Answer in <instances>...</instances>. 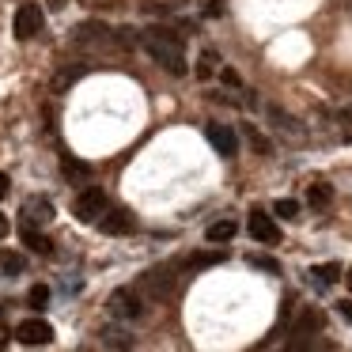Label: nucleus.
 Masks as SVG:
<instances>
[{"label": "nucleus", "mask_w": 352, "mask_h": 352, "mask_svg": "<svg viewBox=\"0 0 352 352\" xmlns=\"http://www.w3.org/2000/svg\"><path fill=\"white\" fill-rule=\"evenodd\" d=\"M344 280H349V288H352V269H349V276H344Z\"/></svg>", "instance_id": "obj_34"}, {"label": "nucleus", "mask_w": 352, "mask_h": 352, "mask_svg": "<svg viewBox=\"0 0 352 352\" xmlns=\"http://www.w3.org/2000/svg\"><path fill=\"white\" fill-rule=\"evenodd\" d=\"M114 34V42L122 50H129V46H137V31H133V27H122V31H110Z\"/></svg>", "instance_id": "obj_25"}, {"label": "nucleus", "mask_w": 352, "mask_h": 352, "mask_svg": "<svg viewBox=\"0 0 352 352\" xmlns=\"http://www.w3.org/2000/svg\"><path fill=\"white\" fill-rule=\"evenodd\" d=\"M54 220V205H50L46 197H27L23 201V223H31V228H42V223Z\"/></svg>", "instance_id": "obj_12"}, {"label": "nucleus", "mask_w": 352, "mask_h": 352, "mask_svg": "<svg viewBox=\"0 0 352 352\" xmlns=\"http://www.w3.org/2000/svg\"><path fill=\"white\" fill-rule=\"evenodd\" d=\"M84 72H87V65H72V69H65V72H61V76H57V80H54V91H57V95H61V91H65V87H69V84H76V80H80V76H84Z\"/></svg>", "instance_id": "obj_19"}, {"label": "nucleus", "mask_w": 352, "mask_h": 352, "mask_svg": "<svg viewBox=\"0 0 352 352\" xmlns=\"http://www.w3.org/2000/svg\"><path fill=\"white\" fill-rule=\"evenodd\" d=\"M273 212L280 216V220H299V201H292V197H280L273 205Z\"/></svg>", "instance_id": "obj_22"}, {"label": "nucleus", "mask_w": 352, "mask_h": 352, "mask_svg": "<svg viewBox=\"0 0 352 352\" xmlns=\"http://www.w3.org/2000/svg\"><path fill=\"white\" fill-rule=\"evenodd\" d=\"M246 140H250V144H254V152H261V155H269V152H273V144H269V140L261 137L258 129H254V125H246Z\"/></svg>", "instance_id": "obj_24"}, {"label": "nucleus", "mask_w": 352, "mask_h": 352, "mask_svg": "<svg viewBox=\"0 0 352 352\" xmlns=\"http://www.w3.org/2000/svg\"><path fill=\"white\" fill-rule=\"evenodd\" d=\"M107 311H110V318H118V322H140L144 318V299L133 288H118L114 296H110Z\"/></svg>", "instance_id": "obj_2"}, {"label": "nucleus", "mask_w": 352, "mask_h": 352, "mask_svg": "<svg viewBox=\"0 0 352 352\" xmlns=\"http://www.w3.org/2000/svg\"><path fill=\"white\" fill-rule=\"evenodd\" d=\"M250 265H258V269H269V273H280V265H276L273 258H250Z\"/></svg>", "instance_id": "obj_28"}, {"label": "nucleus", "mask_w": 352, "mask_h": 352, "mask_svg": "<svg viewBox=\"0 0 352 352\" xmlns=\"http://www.w3.org/2000/svg\"><path fill=\"white\" fill-rule=\"evenodd\" d=\"M16 341L19 344H31V349H42V344L54 341V326H50L46 318H27V322H19Z\"/></svg>", "instance_id": "obj_5"}, {"label": "nucleus", "mask_w": 352, "mask_h": 352, "mask_svg": "<svg viewBox=\"0 0 352 352\" xmlns=\"http://www.w3.org/2000/svg\"><path fill=\"white\" fill-rule=\"evenodd\" d=\"M72 42H76V46H87V50H99L110 42V27L99 23V19H84V23H76V31H72Z\"/></svg>", "instance_id": "obj_6"}, {"label": "nucleus", "mask_w": 352, "mask_h": 352, "mask_svg": "<svg viewBox=\"0 0 352 352\" xmlns=\"http://www.w3.org/2000/svg\"><path fill=\"white\" fill-rule=\"evenodd\" d=\"M175 269H178V265H160V269H152V273H144L140 288H144L152 299H167L170 292H175V284H178V276H170Z\"/></svg>", "instance_id": "obj_4"}, {"label": "nucleus", "mask_w": 352, "mask_h": 352, "mask_svg": "<svg viewBox=\"0 0 352 352\" xmlns=\"http://www.w3.org/2000/svg\"><path fill=\"white\" fill-rule=\"evenodd\" d=\"M311 276H318V284H333L337 276H341V265H337V261H329V265H314Z\"/></svg>", "instance_id": "obj_23"}, {"label": "nucleus", "mask_w": 352, "mask_h": 352, "mask_svg": "<svg viewBox=\"0 0 352 352\" xmlns=\"http://www.w3.org/2000/svg\"><path fill=\"white\" fill-rule=\"evenodd\" d=\"M99 344H102V349H133L137 337H133L129 329H122V326H107L99 333Z\"/></svg>", "instance_id": "obj_13"}, {"label": "nucleus", "mask_w": 352, "mask_h": 352, "mask_svg": "<svg viewBox=\"0 0 352 352\" xmlns=\"http://www.w3.org/2000/svg\"><path fill=\"white\" fill-rule=\"evenodd\" d=\"M0 269H4L8 276H19V273H23V254L4 250V254H0Z\"/></svg>", "instance_id": "obj_20"}, {"label": "nucleus", "mask_w": 352, "mask_h": 352, "mask_svg": "<svg viewBox=\"0 0 352 352\" xmlns=\"http://www.w3.org/2000/svg\"><path fill=\"white\" fill-rule=\"evenodd\" d=\"M235 231H239L235 220H216V223H208L205 239L208 243H228V239H235Z\"/></svg>", "instance_id": "obj_16"}, {"label": "nucleus", "mask_w": 352, "mask_h": 352, "mask_svg": "<svg viewBox=\"0 0 352 352\" xmlns=\"http://www.w3.org/2000/svg\"><path fill=\"white\" fill-rule=\"evenodd\" d=\"M216 72V54H201V61H197V76L201 80H208Z\"/></svg>", "instance_id": "obj_26"}, {"label": "nucleus", "mask_w": 352, "mask_h": 352, "mask_svg": "<svg viewBox=\"0 0 352 352\" xmlns=\"http://www.w3.org/2000/svg\"><path fill=\"white\" fill-rule=\"evenodd\" d=\"M50 8H65V0H50Z\"/></svg>", "instance_id": "obj_33"}, {"label": "nucleus", "mask_w": 352, "mask_h": 352, "mask_svg": "<svg viewBox=\"0 0 352 352\" xmlns=\"http://www.w3.org/2000/svg\"><path fill=\"white\" fill-rule=\"evenodd\" d=\"M269 118L276 122V129H280L284 137H292V140H299V137H303V133H299V122H296V118H288L280 107H269Z\"/></svg>", "instance_id": "obj_15"}, {"label": "nucleus", "mask_w": 352, "mask_h": 352, "mask_svg": "<svg viewBox=\"0 0 352 352\" xmlns=\"http://www.w3.org/2000/svg\"><path fill=\"white\" fill-rule=\"evenodd\" d=\"M220 261H223V250H205L190 258V269H208V265H220Z\"/></svg>", "instance_id": "obj_21"}, {"label": "nucleus", "mask_w": 352, "mask_h": 352, "mask_svg": "<svg viewBox=\"0 0 352 352\" xmlns=\"http://www.w3.org/2000/svg\"><path fill=\"white\" fill-rule=\"evenodd\" d=\"M223 84H228V87H239V72L223 69Z\"/></svg>", "instance_id": "obj_31"}, {"label": "nucleus", "mask_w": 352, "mask_h": 352, "mask_svg": "<svg viewBox=\"0 0 352 352\" xmlns=\"http://www.w3.org/2000/svg\"><path fill=\"white\" fill-rule=\"evenodd\" d=\"M99 231L102 235H133L137 231V220H133L129 208H107L99 216Z\"/></svg>", "instance_id": "obj_7"}, {"label": "nucleus", "mask_w": 352, "mask_h": 352, "mask_svg": "<svg viewBox=\"0 0 352 352\" xmlns=\"http://www.w3.org/2000/svg\"><path fill=\"white\" fill-rule=\"evenodd\" d=\"M61 170H65V178H69V182H84L87 186V178H91V167H87V163H80V160H72V155H65V160H61Z\"/></svg>", "instance_id": "obj_17"}, {"label": "nucleus", "mask_w": 352, "mask_h": 352, "mask_svg": "<svg viewBox=\"0 0 352 352\" xmlns=\"http://www.w3.org/2000/svg\"><path fill=\"white\" fill-rule=\"evenodd\" d=\"M140 46H144V54L152 57L163 72H170V76H186L182 38H178L175 31H167V27H148V31L140 34Z\"/></svg>", "instance_id": "obj_1"}, {"label": "nucleus", "mask_w": 352, "mask_h": 352, "mask_svg": "<svg viewBox=\"0 0 352 352\" xmlns=\"http://www.w3.org/2000/svg\"><path fill=\"white\" fill-rule=\"evenodd\" d=\"M205 137H208V144H212L216 152L223 155V160H231V155L239 152V137L228 129V125H216V122H208V125H205Z\"/></svg>", "instance_id": "obj_10"}, {"label": "nucleus", "mask_w": 352, "mask_h": 352, "mask_svg": "<svg viewBox=\"0 0 352 352\" xmlns=\"http://www.w3.org/2000/svg\"><path fill=\"white\" fill-rule=\"evenodd\" d=\"M322 326H326V318H322L318 307H303V311H299V318H296V326H292V337H296V344H292V349H303L307 337L318 333Z\"/></svg>", "instance_id": "obj_8"}, {"label": "nucleus", "mask_w": 352, "mask_h": 352, "mask_svg": "<svg viewBox=\"0 0 352 352\" xmlns=\"http://www.w3.org/2000/svg\"><path fill=\"white\" fill-rule=\"evenodd\" d=\"M329 201H333V190H329L326 182H314L311 190H307V205L311 208H329Z\"/></svg>", "instance_id": "obj_18"}, {"label": "nucleus", "mask_w": 352, "mask_h": 352, "mask_svg": "<svg viewBox=\"0 0 352 352\" xmlns=\"http://www.w3.org/2000/svg\"><path fill=\"white\" fill-rule=\"evenodd\" d=\"M4 235H8V216L0 212V239H4Z\"/></svg>", "instance_id": "obj_32"}, {"label": "nucleus", "mask_w": 352, "mask_h": 352, "mask_svg": "<svg viewBox=\"0 0 352 352\" xmlns=\"http://www.w3.org/2000/svg\"><path fill=\"white\" fill-rule=\"evenodd\" d=\"M250 235L258 239V243H265V246L280 243V228H276L273 216H265V212H250Z\"/></svg>", "instance_id": "obj_11"}, {"label": "nucleus", "mask_w": 352, "mask_h": 352, "mask_svg": "<svg viewBox=\"0 0 352 352\" xmlns=\"http://www.w3.org/2000/svg\"><path fill=\"white\" fill-rule=\"evenodd\" d=\"M337 311H341V318L352 322V299H341V303H337Z\"/></svg>", "instance_id": "obj_29"}, {"label": "nucleus", "mask_w": 352, "mask_h": 352, "mask_svg": "<svg viewBox=\"0 0 352 352\" xmlns=\"http://www.w3.org/2000/svg\"><path fill=\"white\" fill-rule=\"evenodd\" d=\"M46 303H50V288H46V284H34V288H31V307H38V311H42Z\"/></svg>", "instance_id": "obj_27"}, {"label": "nucleus", "mask_w": 352, "mask_h": 352, "mask_svg": "<svg viewBox=\"0 0 352 352\" xmlns=\"http://www.w3.org/2000/svg\"><path fill=\"white\" fill-rule=\"evenodd\" d=\"M110 208L107 193L102 190H84L76 201H72V216H76L80 223H99V216Z\"/></svg>", "instance_id": "obj_3"}, {"label": "nucleus", "mask_w": 352, "mask_h": 352, "mask_svg": "<svg viewBox=\"0 0 352 352\" xmlns=\"http://www.w3.org/2000/svg\"><path fill=\"white\" fill-rule=\"evenodd\" d=\"M8 190H12V178L0 170V197H8Z\"/></svg>", "instance_id": "obj_30"}, {"label": "nucleus", "mask_w": 352, "mask_h": 352, "mask_svg": "<svg viewBox=\"0 0 352 352\" xmlns=\"http://www.w3.org/2000/svg\"><path fill=\"white\" fill-rule=\"evenodd\" d=\"M19 239H23V246H27V250H34V254H50V250H54V243H50L38 228H31V223H19Z\"/></svg>", "instance_id": "obj_14"}, {"label": "nucleus", "mask_w": 352, "mask_h": 352, "mask_svg": "<svg viewBox=\"0 0 352 352\" xmlns=\"http://www.w3.org/2000/svg\"><path fill=\"white\" fill-rule=\"evenodd\" d=\"M12 31H16L19 42L34 38V34L42 31V8L38 4H23V8L16 12V19H12Z\"/></svg>", "instance_id": "obj_9"}]
</instances>
